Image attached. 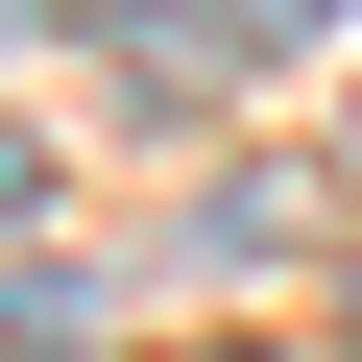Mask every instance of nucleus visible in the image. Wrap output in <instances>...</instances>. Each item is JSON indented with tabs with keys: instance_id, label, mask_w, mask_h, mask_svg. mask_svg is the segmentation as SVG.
Returning a JSON list of instances; mask_svg holds the SVG:
<instances>
[{
	"instance_id": "7ed1b4c3",
	"label": "nucleus",
	"mask_w": 362,
	"mask_h": 362,
	"mask_svg": "<svg viewBox=\"0 0 362 362\" xmlns=\"http://www.w3.org/2000/svg\"><path fill=\"white\" fill-rule=\"evenodd\" d=\"M218 362H290V338H218Z\"/></svg>"
},
{
	"instance_id": "f03ea898",
	"label": "nucleus",
	"mask_w": 362,
	"mask_h": 362,
	"mask_svg": "<svg viewBox=\"0 0 362 362\" xmlns=\"http://www.w3.org/2000/svg\"><path fill=\"white\" fill-rule=\"evenodd\" d=\"M25 218H49V145H25V121H0V242H25Z\"/></svg>"
},
{
	"instance_id": "f257e3e1",
	"label": "nucleus",
	"mask_w": 362,
	"mask_h": 362,
	"mask_svg": "<svg viewBox=\"0 0 362 362\" xmlns=\"http://www.w3.org/2000/svg\"><path fill=\"white\" fill-rule=\"evenodd\" d=\"M97 49H121V121H194V97L242 73V49H218V0H194V25H169V0H145V25H97Z\"/></svg>"
}]
</instances>
